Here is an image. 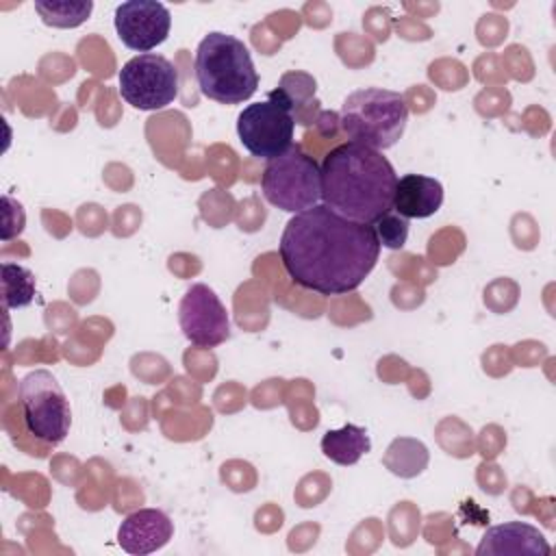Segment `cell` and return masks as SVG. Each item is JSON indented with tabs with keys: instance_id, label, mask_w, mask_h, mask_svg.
Masks as SVG:
<instances>
[{
	"instance_id": "obj_3",
	"label": "cell",
	"mask_w": 556,
	"mask_h": 556,
	"mask_svg": "<svg viewBox=\"0 0 556 556\" xmlns=\"http://www.w3.org/2000/svg\"><path fill=\"white\" fill-rule=\"evenodd\" d=\"M195 78L202 96L219 104H241L256 93L258 74L241 39L213 30L195 50Z\"/></svg>"
},
{
	"instance_id": "obj_7",
	"label": "cell",
	"mask_w": 556,
	"mask_h": 556,
	"mask_svg": "<svg viewBox=\"0 0 556 556\" xmlns=\"http://www.w3.org/2000/svg\"><path fill=\"white\" fill-rule=\"evenodd\" d=\"M119 93L139 111H156L178 96V72L161 54H137L119 70Z\"/></svg>"
},
{
	"instance_id": "obj_11",
	"label": "cell",
	"mask_w": 556,
	"mask_h": 556,
	"mask_svg": "<svg viewBox=\"0 0 556 556\" xmlns=\"http://www.w3.org/2000/svg\"><path fill=\"white\" fill-rule=\"evenodd\" d=\"M174 534L172 519L159 508H139L124 517L117 528V543L124 552L143 556L161 549Z\"/></svg>"
},
{
	"instance_id": "obj_10",
	"label": "cell",
	"mask_w": 556,
	"mask_h": 556,
	"mask_svg": "<svg viewBox=\"0 0 556 556\" xmlns=\"http://www.w3.org/2000/svg\"><path fill=\"white\" fill-rule=\"evenodd\" d=\"M172 28L169 9L156 0H128L115 9V30L122 43L135 52L161 46Z\"/></svg>"
},
{
	"instance_id": "obj_16",
	"label": "cell",
	"mask_w": 556,
	"mask_h": 556,
	"mask_svg": "<svg viewBox=\"0 0 556 556\" xmlns=\"http://www.w3.org/2000/svg\"><path fill=\"white\" fill-rule=\"evenodd\" d=\"M35 298V276L30 269L2 263V306L4 308H24Z\"/></svg>"
},
{
	"instance_id": "obj_13",
	"label": "cell",
	"mask_w": 556,
	"mask_h": 556,
	"mask_svg": "<svg viewBox=\"0 0 556 556\" xmlns=\"http://www.w3.org/2000/svg\"><path fill=\"white\" fill-rule=\"evenodd\" d=\"M443 204V185L424 174H404L397 178L393 211L406 219H424L434 215Z\"/></svg>"
},
{
	"instance_id": "obj_15",
	"label": "cell",
	"mask_w": 556,
	"mask_h": 556,
	"mask_svg": "<svg viewBox=\"0 0 556 556\" xmlns=\"http://www.w3.org/2000/svg\"><path fill=\"white\" fill-rule=\"evenodd\" d=\"M35 11L41 22L54 28H76L93 11L91 0H37Z\"/></svg>"
},
{
	"instance_id": "obj_2",
	"label": "cell",
	"mask_w": 556,
	"mask_h": 556,
	"mask_svg": "<svg viewBox=\"0 0 556 556\" xmlns=\"http://www.w3.org/2000/svg\"><path fill=\"white\" fill-rule=\"evenodd\" d=\"M321 202L332 213L374 226L393 211L397 174L382 152L363 143H339L321 165Z\"/></svg>"
},
{
	"instance_id": "obj_6",
	"label": "cell",
	"mask_w": 556,
	"mask_h": 556,
	"mask_svg": "<svg viewBox=\"0 0 556 556\" xmlns=\"http://www.w3.org/2000/svg\"><path fill=\"white\" fill-rule=\"evenodd\" d=\"M20 408L26 430L48 443H61L72 426V408L65 391L48 369H35L20 380Z\"/></svg>"
},
{
	"instance_id": "obj_12",
	"label": "cell",
	"mask_w": 556,
	"mask_h": 556,
	"mask_svg": "<svg viewBox=\"0 0 556 556\" xmlns=\"http://www.w3.org/2000/svg\"><path fill=\"white\" fill-rule=\"evenodd\" d=\"M552 552L539 528L523 521H506L489 528L478 547V556H547Z\"/></svg>"
},
{
	"instance_id": "obj_4",
	"label": "cell",
	"mask_w": 556,
	"mask_h": 556,
	"mask_svg": "<svg viewBox=\"0 0 556 556\" xmlns=\"http://www.w3.org/2000/svg\"><path fill=\"white\" fill-rule=\"evenodd\" d=\"M408 122V106L397 91L365 87L352 91L339 113L343 132L354 143L387 150L400 141Z\"/></svg>"
},
{
	"instance_id": "obj_8",
	"label": "cell",
	"mask_w": 556,
	"mask_h": 556,
	"mask_svg": "<svg viewBox=\"0 0 556 556\" xmlns=\"http://www.w3.org/2000/svg\"><path fill=\"white\" fill-rule=\"evenodd\" d=\"M295 119L285 106L265 100L248 104L237 117V135L256 159H276L293 146Z\"/></svg>"
},
{
	"instance_id": "obj_17",
	"label": "cell",
	"mask_w": 556,
	"mask_h": 556,
	"mask_svg": "<svg viewBox=\"0 0 556 556\" xmlns=\"http://www.w3.org/2000/svg\"><path fill=\"white\" fill-rule=\"evenodd\" d=\"M374 230H376V237H378L380 245H384L389 250L404 248V243L408 239V222H406V217H402L397 213L382 215L374 224Z\"/></svg>"
},
{
	"instance_id": "obj_5",
	"label": "cell",
	"mask_w": 556,
	"mask_h": 556,
	"mask_svg": "<svg viewBox=\"0 0 556 556\" xmlns=\"http://www.w3.org/2000/svg\"><path fill=\"white\" fill-rule=\"evenodd\" d=\"M265 200L287 213H302L321 200V169L317 161L300 146L267 161L261 176Z\"/></svg>"
},
{
	"instance_id": "obj_1",
	"label": "cell",
	"mask_w": 556,
	"mask_h": 556,
	"mask_svg": "<svg viewBox=\"0 0 556 556\" xmlns=\"http://www.w3.org/2000/svg\"><path fill=\"white\" fill-rule=\"evenodd\" d=\"M374 226L317 204L295 213L280 235V261L289 278L319 295H343L363 285L380 256Z\"/></svg>"
},
{
	"instance_id": "obj_9",
	"label": "cell",
	"mask_w": 556,
	"mask_h": 556,
	"mask_svg": "<svg viewBox=\"0 0 556 556\" xmlns=\"http://www.w3.org/2000/svg\"><path fill=\"white\" fill-rule=\"evenodd\" d=\"M178 321L182 334L198 348H215L230 337L226 306L217 293L202 282L185 291L178 306Z\"/></svg>"
},
{
	"instance_id": "obj_14",
	"label": "cell",
	"mask_w": 556,
	"mask_h": 556,
	"mask_svg": "<svg viewBox=\"0 0 556 556\" xmlns=\"http://www.w3.org/2000/svg\"><path fill=\"white\" fill-rule=\"evenodd\" d=\"M371 450V441L365 428L356 424H345L339 430H328L321 437V452L337 465H354L363 454Z\"/></svg>"
}]
</instances>
